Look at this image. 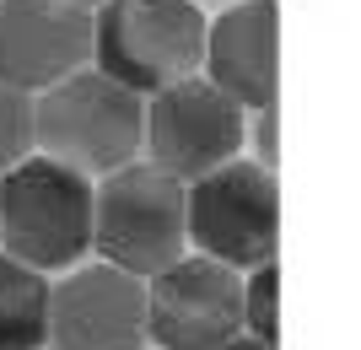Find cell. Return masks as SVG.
I'll list each match as a JSON object with an SVG mask.
<instances>
[{"instance_id":"10","label":"cell","mask_w":361,"mask_h":350,"mask_svg":"<svg viewBox=\"0 0 361 350\" xmlns=\"http://www.w3.org/2000/svg\"><path fill=\"white\" fill-rule=\"evenodd\" d=\"M205 81L238 108H275L281 92V0H238L205 22Z\"/></svg>"},{"instance_id":"12","label":"cell","mask_w":361,"mask_h":350,"mask_svg":"<svg viewBox=\"0 0 361 350\" xmlns=\"http://www.w3.org/2000/svg\"><path fill=\"white\" fill-rule=\"evenodd\" d=\"M243 335L270 350L281 339V270H275V259L254 264L248 280H243Z\"/></svg>"},{"instance_id":"8","label":"cell","mask_w":361,"mask_h":350,"mask_svg":"<svg viewBox=\"0 0 361 350\" xmlns=\"http://www.w3.org/2000/svg\"><path fill=\"white\" fill-rule=\"evenodd\" d=\"M54 350H140L146 345V280L114 264L71 270L49 286V329Z\"/></svg>"},{"instance_id":"5","label":"cell","mask_w":361,"mask_h":350,"mask_svg":"<svg viewBox=\"0 0 361 350\" xmlns=\"http://www.w3.org/2000/svg\"><path fill=\"white\" fill-rule=\"evenodd\" d=\"M183 215L189 243L205 259H221L226 270H254L275 259L281 243V183L264 162H221L183 183Z\"/></svg>"},{"instance_id":"11","label":"cell","mask_w":361,"mask_h":350,"mask_svg":"<svg viewBox=\"0 0 361 350\" xmlns=\"http://www.w3.org/2000/svg\"><path fill=\"white\" fill-rule=\"evenodd\" d=\"M49 275L0 254V350H44Z\"/></svg>"},{"instance_id":"6","label":"cell","mask_w":361,"mask_h":350,"mask_svg":"<svg viewBox=\"0 0 361 350\" xmlns=\"http://www.w3.org/2000/svg\"><path fill=\"white\" fill-rule=\"evenodd\" d=\"M243 135L248 108H238L205 76H183L146 97V156L178 183H195L200 173L232 162L243 151Z\"/></svg>"},{"instance_id":"14","label":"cell","mask_w":361,"mask_h":350,"mask_svg":"<svg viewBox=\"0 0 361 350\" xmlns=\"http://www.w3.org/2000/svg\"><path fill=\"white\" fill-rule=\"evenodd\" d=\"M216 350H270V345H259V339H248V335H238V339H226V345H216Z\"/></svg>"},{"instance_id":"9","label":"cell","mask_w":361,"mask_h":350,"mask_svg":"<svg viewBox=\"0 0 361 350\" xmlns=\"http://www.w3.org/2000/svg\"><path fill=\"white\" fill-rule=\"evenodd\" d=\"M92 65V11L71 0H0V81L44 92Z\"/></svg>"},{"instance_id":"3","label":"cell","mask_w":361,"mask_h":350,"mask_svg":"<svg viewBox=\"0 0 361 350\" xmlns=\"http://www.w3.org/2000/svg\"><path fill=\"white\" fill-rule=\"evenodd\" d=\"M92 248L124 275L151 280L189 248L183 183L151 162H124L92 183Z\"/></svg>"},{"instance_id":"13","label":"cell","mask_w":361,"mask_h":350,"mask_svg":"<svg viewBox=\"0 0 361 350\" xmlns=\"http://www.w3.org/2000/svg\"><path fill=\"white\" fill-rule=\"evenodd\" d=\"M32 92L0 81V173L16 168L22 156H32Z\"/></svg>"},{"instance_id":"1","label":"cell","mask_w":361,"mask_h":350,"mask_svg":"<svg viewBox=\"0 0 361 350\" xmlns=\"http://www.w3.org/2000/svg\"><path fill=\"white\" fill-rule=\"evenodd\" d=\"M32 146L87 178H103L124 162H140L146 97L81 65L65 81L32 92Z\"/></svg>"},{"instance_id":"15","label":"cell","mask_w":361,"mask_h":350,"mask_svg":"<svg viewBox=\"0 0 361 350\" xmlns=\"http://www.w3.org/2000/svg\"><path fill=\"white\" fill-rule=\"evenodd\" d=\"M71 6H87V11H97V6H103V0H71Z\"/></svg>"},{"instance_id":"4","label":"cell","mask_w":361,"mask_h":350,"mask_svg":"<svg viewBox=\"0 0 361 350\" xmlns=\"http://www.w3.org/2000/svg\"><path fill=\"white\" fill-rule=\"evenodd\" d=\"M205 54V11L195 0H103L92 11V70L151 92L195 76Z\"/></svg>"},{"instance_id":"7","label":"cell","mask_w":361,"mask_h":350,"mask_svg":"<svg viewBox=\"0 0 361 350\" xmlns=\"http://www.w3.org/2000/svg\"><path fill=\"white\" fill-rule=\"evenodd\" d=\"M243 335V275L183 254L146 280V339L162 350H216Z\"/></svg>"},{"instance_id":"2","label":"cell","mask_w":361,"mask_h":350,"mask_svg":"<svg viewBox=\"0 0 361 350\" xmlns=\"http://www.w3.org/2000/svg\"><path fill=\"white\" fill-rule=\"evenodd\" d=\"M92 248V178L54 156H22L0 173V254L27 270H71Z\"/></svg>"}]
</instances>
